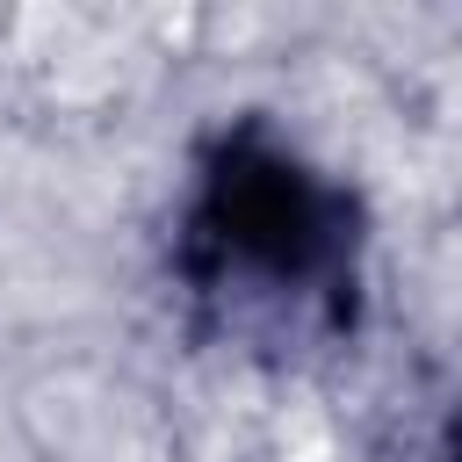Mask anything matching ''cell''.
<instances>
[{
  "label": "cell",
  "mask_w": 462,
  "mask_h": 462,
  "mask_svg": "<svg viewBox=\"0 0 462 462\" xmlns=\"http://www.w3.org/2000/svg\"><path fill=\"white\" fill-rule=\"evenodd\" d=\"M368 260L375 209L361 180L325 166L282 116L231 108L188 144L159 267L195 339L260 368L354 354Z\"/></svg>",
  "instance_id": "1"
},
{
  "label": "cell",
  "mask_w": 462,
  "mask_h": 462,
  "mask_svg": "<svg viewBox=\"0 0 462 462\" xmlns=\"http://www.w3.org/2000/svg\"><path fill=\"white\" fill-rule=\"evenodd\" d=\"M411 462H462V404H448V419L426 433V448Z\"/></svg>",
  "instance_id": "2"
}]
</instances>
